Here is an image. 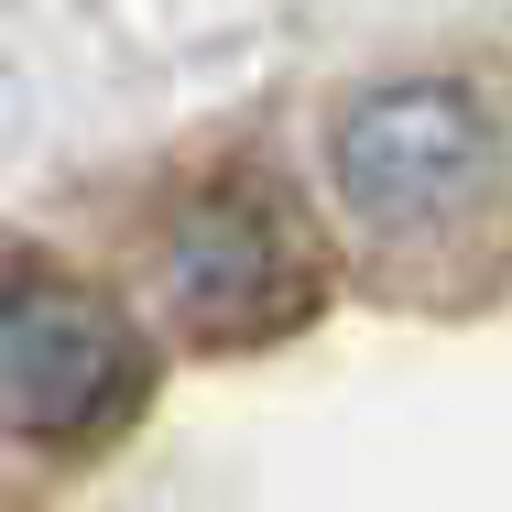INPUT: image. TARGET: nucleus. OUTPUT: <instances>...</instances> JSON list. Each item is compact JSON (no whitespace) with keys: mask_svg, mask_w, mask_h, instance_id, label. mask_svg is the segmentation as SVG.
Listing matches in <instances>:
<instances>
[{"mask_svg":"<svg viewBox=\"0 0 512 512\" xmlns=\"http://www.w3.org/2000/svg\"><path fill=\"white\" fill-rule=\"evenodd\" d=\"M327 186L360 229L404 240L436 229L491 186V109L447 77H404V88H371V99L338 109L327 131Z\"/></svg>","mask_w":512,"mask_h":512,"instance_id":"obj_1","label":"nucleus"},{"mask_svg":"<svg viewBox=\"0 0 512 512\" xmlns=\"http://www.w3.org/2000/svg\"><path fill=\"white\" fill-rule=\"evenodd\" d=\"M142 404V349L109 295L66 273H22L0 295V425L44 447H88Z\"/></svg>","mask_w":512,"mask_h":512,"instance_id":"obj_2","label":"nucleus"},{"mask_svg":"<svg viewBox=\"0 0 512 512\" xmlns=\"http://www.w3.org/2000/svg\"><path fill=\"white\" fill-rule=\"evenodd\" d=\"M153 284H164V316L186 338H262V327H295L306 316V284L284 262V229L251 197H186L153 240Z\"/></svg>","mask_w":512,"mask_h":512,"instance_id":"obj_3","label":"nucleus"}]
</instances>
